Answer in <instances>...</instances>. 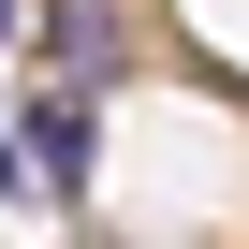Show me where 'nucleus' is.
I'll use <instances>...</instances> for the list:
<instances>
[{
    "label": "nucleus",
    "instance_id": "obj_1",
    "mask_svg": "<svg viewBox=\"0 0 249 249\" xmlns=\"http://www.w3.org/2000/svg\"><path fill=\"white\" fill-rule=\"evenodd\" d=\"M15 161H30V191H44V205H73V191H88V103H30Z\"/></svg>",
    "mask_w": 249,
    "mask_h": 249
}]
</instances>
